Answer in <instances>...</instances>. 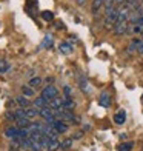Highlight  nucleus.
<instances>
[{
    "label": "nucleus",
    "instance_id": "1",
    "mask_svg": "<svg viewBox=\"0 0 143 151\" xmlns=\"http://www.w3.org/2000/svg\"><path fill=\"white\" fill-rule=\"evenodd\" d=\"M42 97H45L48 102H49L51 99H54V97H57L59 96V90L56 86H52V85H48V86H43V90H42Z\"/></svg>",
    "mask_w": 143,
    "mask_h": 151
},
{
    "label": "nucleus",
    "instance_id": "2",
    "mask_svg": "<svg viewBox=\"0 0 143 151\" xmlns=\"http://www.w3.org/2000/svg\"><path fill=\"white\" fill-rule=\"evenodd\" d=\"M39 116L46 122H52L54 119H56V113H54V109H51L49 106L39 108Z\"/></svg>",
    "mask_w": 143,
    "mask_h": 151
},
{
    "label": "nucleus",
    "instance_id": "3",
    "mask_svg": "<svg viewBox=\"0 0 143 151\" xmlns=\"http://www.w3.org/2000/svg\"><path fill=\"white\" fill-rule=\"evenodd\" d=\"M51 125L57 129L59 133H66L68 131V125H66V122L62 120V119H54L52 122H49Z\"/></svg>",
    "mask_w": 143,
    "mask_h": 151
},
{
    "label": "nucleus",
    "instance_id": "4",
    "mask_svg": "<svg viewBox=\"0 0 143 151\" xmlns=\"http://www.w3.org/2000/svg\"><path fill=\"white\" fill-rule=\"evenodd\" d=\"M48 106H49L51 109H54V111L63 109V99H59V96H57V97H54V99H51L49 102H48Z\"/></svg>",
    "mask_w": 143,
    "mask_h": 151
},
{
    "label": "nucleus",
    "instance_id": "5",
    "mask_svg": "<svg viewBox=\"0 0 143 151\" xmlns=\"http://www.w3.org/2000/svg\"><path fill=\"white\" fill-rule=\"evenodd\" d=\"M128 28H129V25L128 22H117L114 26V32L117 34V36H122V34H126L128 32Z\"/></svg>",
    "mask_w": 143,
    "mask_h": 151
},
{
    "label": "nucleus",
    "instance_id": "6",
    "mask_svg": "<svg viewBox=\"0 0 143 151\" xmlns=\"http://www.w3.org/2000/svg\"><path fill=\"white\" fill-rule=\"evenodd\" d=\"M5 136L8 137V139H16L19 137V127L17 125H11L5 129Z\"/></svg>",
    "mask_w": 143,
    "mask_h": 151
},
{
    "label": "nucleus",
    "instance_id": "7",
    "mask_svg": "<svg viewBox=\"0 0 143 151\" xmlns=\"http://www.w3.org/2000/svg\"><path fill=\"white\" fill-rule=\"evenodd\" d=\"M114 122L117 123V125H123L126 122V111L125 109H119V111L114 114Z\"/></svg>",
    "mask_w": 143,
    "mask_h": 151
},
{
    "label": "nucleus",
    "instance_id": "8",
    "mask_svg": "<svg viewBox=\"0 0 143 151\" xmlns=\"http://www.w3.org/2000/svg\"><path fill=\"white\" fill-rule=\"evenodd\" d=\"M99 105L103 106V108H108V106L111 105V96L108 94V93H103V94L99 97Z\"/></svg>",
    "mask_w": 143,
    "mask_h": 151
},
{
    "label": "nucleus",
    "instance_id": "9",
    "mask_svg": "<svg viewBox=\"0 0 143 151\" xmlns=\"http://www.w3.org/2000/svg\"><path fill=\"white\" fill-rule=\"evenodd\" d=\"M105 5V0H92V5H91V9H92V14H97V12L102 9V6Z\"/></svg>",
    "mask_w": 143,
    "mask_h": 151
},
{
    "label": "nucleus",
    "instance_id": "10",
    "mask_svg": "<svg viewBox=\"0 0 143 151\" xmlns=\"http://www.w3.org/2000/svg\"><path fill=\"white\" fill-rule=\"evenodd\" d=\"M59 148H62V142L59 139H51L49 145H48V151H57Z\"/></svg>",
    "mask_w": 143,
    "mask_h": 151
},
{
    "label": "nucleus",
    "instance_id": "11",
    "mask_svg": "<svg viewBox=\"0 0 143 151\" xmlns=\"http://www.w3.org/2000/svg\"><path fill=\"white\" fill-rule=\"evenodd\" d=\"M25 116L28 119H34V117H37L39 116V108L36 106V108H25Z\"/></svg>",
    "mask_w": 143,
    "mask_h": 151
},
{
    "label": "nucleus",
    "instance_id": "12",
    "mask_svg": "<svg viewBox=\"0 0 143 151\" xmlns=\"http://www.w3.org/2000/svg\"><path fill=\"white\" fill-rule=\"evenodd\" d=\"M59 51L62 52V54H66V56H68V54L72 52V46L69 43H66V42H62V43L59 45Z\"/></svg>",
    "mask_w": 143,
    "mask_h": 151
},
{
    "label": "nucleus",
    "instance_id": "13",
    "mask_svg": "<svg viewBox=\"0 0 143 151\" xmlns=\"http://www.w3.org/2000/svg\"><path fill=\"white\" fill-rule=\"evenodd\" d=\"M132 46H134L135 52L143 54V39H134L132 40Z\"/></svg>",
    "mask_w": 143,
    "mask_h": 151
},
{
    "label": "nucleus",
    "instance_id": "14",
    "mask_svg": "<svg viewBox=\"0 0 143 151\" xmlns=\"http://www.w3.org/2000/svg\"><path fill=\"white\" fill-rule=\"evenodd\" d=\"M17 104L22 106V108H29V105H31V102L28 100V97H26V96H19L17 97Z\"/></svg>",
    "mask_w": 143,
    "mask_h": 151
},
{
    "label": "nucleus",
    "instance_id": "15",
    "mask_svg": "<svg viewBox=\"0 0 143 151\" xmlns=\"http://www.w3.org/2000/svg\"><path fill=\"white\" fill-rule=\"evenodd\" d=\"M29 125H31V119H28V117L17 119V127L19 128H28Z\"/></svg>",
    "mask_w": 143,
    "mask_h": 151
},
{
    "label": "nucleus",
    "instance_id": "16",
    "mask_svg": "<svg viewBox=\"0 0 143 151\" xmlns=\"http://www.w3.org/2000/svg\"><path fill=\"white\" fill-rule=\"evenodd\" d=\"M22 94L26 96V97H32L34 96V88L29 86V85H23L22 86Z\"/></svg>",
    "mask_w": 143,
    "mask_h": 151
},
{
    "label": "nucleus",
    "instance_id": "17",
    "mask_svg": "<svg viewBox=\"0 0 143 151\" xmlns=\"http://www.w3.org/2000/svg\"><path fill=\"white\" fill-rule=\"evenodd\" d=\"M74 106H76V104H74V100L71 99V97H63V108L65 109H72Z\"/></svg>",
    "mask_w": 143,
    "mask_h": 151
},
{
    "label": "nucleus",
    "instance_id": "18",
    "mask_svg": "<svg viewBox=\"0 0 143 151\" xmlns=\"http://www.w3.org/2000/svg\"><path fill=\"white\" fill-rule=\"evenodd\" d=\"M34 106H37V108H43V106H48V100L45 97H37L36 100H34Z\"/></svg>",
    "mask_w": 143,
    "mask_h": 151
},
{
    "label": "nucleus",
    "instance_id": "19",
    "mask_svg": "<svg viewBox=\"0 0 143 151\" xmlns=\"http://www.w3.org/2000/svg\"><path fill=\"white\" fill-rule=\"evenodd\" d=\"M79 85H80V88H82V91H85V93L89 91V83H88V80H86L85 77H80V79H79Z\"/></svg>",
    "mask_w": 143,
    "mask_h": 151
},
{
    "label": "nucleus",
    "instance_id": "20",
    "mask_svg": "<svg viewBox=\"0 0 143 151\" xmlns=\"http://www.w3.org/2000/svg\"><path fill=\"white\" fill-rule=\"evenodd\" d=\"M28 85L32 86V88H37V86L42 85V79H40L39 76H37V77H32V79L29 80V83H28Z\"/></svg>",
    "mask_w": 143,
    "mask_h": 151
},
{
    "label": "nucleus",
    "instance_id": "21",
    "mask_svg": "<svg viewBox=\"0 0 143 151\" xmlns=\"http://www.w3.org/2000/svg\"><path fill=\"white\" fill-rule=\"evenodd\" d=\"M72 142H74L72 137H68V139H65V140L62 142V150H69V148L72 147Z\"/></svg>",
    "mask_w": 143,
    "mask_h": 151
},
{
    "label": "nucleus",
    "instance_id": "22",
    "mask_svg": "<svg viewBox=\"0 0 143 151\" xmlns=\"http://www.w3.org/2000/svg\"><path fill=\"white\" fill-rule=\"evenodd\" d=\"M134 147L132 142H126V143H122V145L119 147V151H131Z\"/></svg>",
    "mask_w": 143,
    "mask_h": 151
},
{
    "label": "nucleus",
    "instance_id": "23",
    "mask_svg": "<svg viewBox=\"0 0 143 151\" xmlns=\"http://www.w3.org/2000/svg\"><path fill=\"white\" fill-rule=\"evenodd\" d=\"M42 17L46 20V22H51V20L54 19V14H52L51 11H43V12H42Z\"/></svg>",
    "mask_w": 143,
    "mask_h": 151
},
{
    "label": "nucleus",
    "instance_id": "24",
    "mask_svg": "<svg viewBox=\"0 0 143 151\" xmlns=\"http://www.w3.org/2000/svg\"><path fill=\"white\" fill-rule=\"evenodd\" d=\"M9 70V65L6 60H0V73H6Z\"/></svg>",
    "mask_w": 143,
    "mask_h": 151
},
{
    "label": "nucleus",
    "instance_id": "25",
    "mask_svg": "<svg viewBox=\"0 0 143 151\" xmlns=\"http://www.w3.org/2000/svg\"><path fill=\"white\" fill-rule=\"evenodd\" d=\"M45 48H49V46H52V37L51 36H45V39H43V43H42Z\"/></svg>",
    "mask_w": 143,
    "mask_h": 151
},
{
    "label": "nucleus",
    "instance_id": "26",
    "mask_svg": "<svg viewBox=\"0 0 143 151\" xmlns=\"http://www.w3.org/2000/svg\"><path fill=\"white\" fill-rule=\"evenodd\" d=\"M14 114H16V119H22V117H26V116H25V108H19V109H16V111H14Z\"/></svg>",
    "mask_w": 143,
    "mask_h": 151
},
{
    "label": "nucleus",
    "instance_id": "27",
    "mask_svg": "<svg viewBox=\"0 0 143 151\" xmlns=\"http://www.w3.org/2000/svg\"><path fill=\"white\" fill-rule=\"evenodd\" d=\"M63 94L66 96V97H71V96H72V90H71V86H63Z\"/></svg>",
    "mask_w": 143,
    "mask_h": 151
},
{
    "label": "nucleus",
    "instance_id": "28",
    "mask_svg": "<svg viewBox=\"0 0 143 151\" xmlns=\"http://www.w3.org/2000/svg\"><path fill=\"white\" fill-rule=\"evenodd\" d=\"M82 136H83V133H77V134H74L72 139H82Z\"/></svg>",
    "mask_w": 143,
    "mask_h": 151
},
{
    "label": "nucleus",
    "instance_id": "29",
    "mask_svg": "<svg viewBox=\"0 0 143 151\" xmlns=\"http://www.w3.org/2000/svg\"><path fill=\"white\" fill-rule=\"evenodd\" d=\"M77 3H79V5H83V3H85V0H77Z\"/></svg>",
    "mask_w": 143,
    "mask_h": 151
},
{
    "label": "nucleus",
    "instance_id": "30",
    "mask_svg": "<svg viewBox=\"0 0 143 151\" xmlns=\"http://www.w3.org/2000/svg\"><path fill=\"white\" fill-rule=\"evenodd\" d=\"M25 151H32V150H25Z\"/></svg>",
    "mask_w": 143,
    "mask_h": 151
},
{
    "label": "nucleus",
    "instance_id": "31",
    "mask_svg": "<svg viewBox=\"0 0 143 151\" xmlns=\"http://www.w3.org/2000/svg\"><path fill=\"white\" fill-rule=\"evenodd\" d=\"M142 39H143V32H142Z\"/></svg>",
    "mask_w": 143,
    "mask_h": 151
},
{
    "label": "nucleus",
    "instance_id": "32",
    "mask_svg": "<svg viewBox=\"0 0 143 151\" xmlns=\"http://www.w3.org/2000/svg\"><path fill=\"white\" fill-rule=\"evenodd\" d=\"M63 151H66V150H63Z\"/></svg>",
    "mask_w": 143,
    "mask_h": 151
},
{
    "label": "nucleus",
    "instance_id": "33",
    "mask_svg": "<svg viewBox=\"0 0 143 151\" xmlns=\"http://www.w3.org/2000/svg\"><path fill=\"white\" fill-rule=\"evenodd\" d=\"M40 151H42V150H40Z\"/></svg>",
    "mask_w": 143,
    "mask_h": 151
}]
</instances>
